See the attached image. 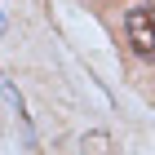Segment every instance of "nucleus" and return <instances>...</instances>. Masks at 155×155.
Here are the masks:
<instances>
[{
  "instance_id": "f257e3e1",
  "label": "nucleus",
  "mask_w": 155,
  "mask_h": 155,
  "mask_svg": "<svg viewBox=\"0 0 155 155\" xmlns=\"http://www.w3.org/2000/svg\"><path fill=\"white\" fill-rule=\"evenodd\" d=\"M124 40L133 45L137 58H155V9L151 5H133L124 13Z\"/></svg>"
},
{
  "instance_id": "7ed1b4c3",
  "label": "nucleus",
  "mask_w": 155,
  "mask_h": 155,
  "mask_svg": "<svg viewBox=\"0 0 155 155\" xmlns=\"http://www.w3.org/2000/svg\"><path fill=\"white\" fill-rule=\"evenodd\" d=\"M0 31H5V9H0Z\"/></svg>"
},
{
  "instance_id": "f03ea898",
  "label": "nucleus",
  "mask_w": 155,
  "mask_h": 155,
  "mask_svg": "<svg viewBox=\"0 0 155 155\" xmlns=\"http://www.w3.org/2000/svg\"><path fill=\"white\" fill-rule=\"evenodd\" d=\"M0 97H5V102L13 107V115H18V120L27 124V107H22V97H18V89L9 84V75H5V71H0Z\"/></svg>"
}]
</instances>
